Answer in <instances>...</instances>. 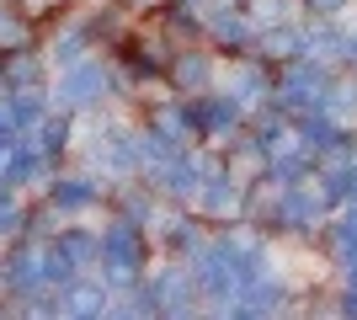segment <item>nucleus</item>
<instances>
[{
    "instance_id": "obj_1",
    "label": "nucleus",
    "mask_w": 357,
    "mask_h": 320,
    "mask_svg": "<svg viewBox=\"0 0 357 320\" xmlns=\"http://www.w3.org/2000/svg\"><path fill=\"white\" fill-rule=\"evenodd\" d=\"M139 267H144V235H139V224H128V219H112V224L102 229V273L112 289H128L139 277Z\"/></svg>"
},
{
    "instance_id": "obj_2",
    "label": "nucleus",
    "mask_w": 357,
    "mask_h": 320,
    "mask_svg": "<svg viewBox=\"0 0 357 320\" xmlns=\"http://www.w3.org/2000/svg\"><path fill=\"white\" fill-rule=\"evenodd\" d=\"M107 91H112V75L102 70V59H75V64H64L59 86H54V102L64 112H86V107H102Z\"/></svg>"
},
{
    "instance_id": "obj_3",
    "label": "nucleus",
    "mask_w": 357,
    "mask_h": 320,
    "mask_svg": "<svg viewBox=\"0 0 357 320\" xmlns=\"http://www.w3.org/2000/svg\"><path fill=\"white\" fill-rule=\"evenodd\" d=\"M0 277H6V289L22 294V299H32V294H54L43 283V245H16L11 257H6V267H0Z\"/></svg>"
},
{
    "instance_id": "obj_4",
    "label": "nucleus",
    "mask_w": 357,
    "mask_h": 320,
    "mask_svg": "<svg viewBox=\"0 0 357 320\" xmlns=\"http://www.w3.org/2000/svg\"><path fill=\"white\" fill-rule=\"evenodd\" d=\"M48 160H54V155L38 150V139H16V144H6V182L11 187L48 182Z\"/></svg>"
},
{
    "instance_id": "obj_5",
    "label": "nucleus",
    "mask_w": 357,
    "mask_h": 320,
    "mask_svg": "<svg viewBox=\"0 0 357 320\" xmlns=\"http://www.w3.org/2000/svg\"><path fill=\"white\" fill-rule=\"evenodd\" d=\"M96 198H102L96 176H59L54 182V213H86L96 208Z\"/></svg>"
},
{
    "instance_id": "obj_6",
    "label": "nucleus",
    "mask_w": 357,
    "mask_h": 320,
    "mask_svg": "<svg viewBox=\"0 0 357 320\" xmlns=\"http://www.w3.org/2000/svg\"><path fill=\"white\" fill-rule=\"evenodd\" d=\"M64 299H59V315H102V310H112V299H107L102 283H64Z\"/></svg>"
},
{
    "instance_id": "obj_7",
    "label": "nucleus",
    "mask_w": 357,
    "mask_h": 320,
    "mask_svg": "<svg viewBox=\"0 0 357 320\" xmlns=\"http://www.w3.org/2000/svg\"><path fill=\"white\" fill-rule=\"evenodd\" d=\"M149 289L160 294V299H155V310H171V315H176V310L192 305V283H187V273H181V267H165L160 277H149Z\"/></svg>"
},
{
    "instance_id": "obj_8",
    "label": "nucleus",
    "mask_w": 357,
    "mask_h": 320,
    "mask_svg": "<svg viewBox=\"0 0 357 320\" xmlns=\"http://www.w3.org/2000/svg\"><path fill=\"white\" fill-rule=\"evenodd\" d=\"M6 86H11V91H32V86H38V80H43V59H38V54H32V48H16L11 54V64H6Z\"/></svg>"
},
{
    "instance_id": "obj_9",
    "label": "nucleus",
    "mask_w": 357,
    "mask_h": 320,
    "mask_svg": "<svg viewBox=\"0 0 357 320\" xmlns=\"http://www.w3.org/2000/svg\"><path fill=\"white\" fill-rule=\"evenodd\" d=\"M32 139H38V150H43V155H59L64 144L75 139V123H70V112H48V118L38 123V134H32Z\"/></svg>"
},
{
    "instance_id": "obj_10",
    "label": "nucleus",
    "mask_w": 357,
    "mask_h": 320,
    "mask_svg": "<svg viewBox=\"0 0 357 320\" xmlns=\"http://www.w3.org/2000/svg\"><path fill=\"white\" fill-rule=\"evenodd\" d=\"M54 241H59L64 251H70V257L80 261V267H91V261H102V235H96V229H59Z\"/></svg>"
},
{
    "instance_id": "obj_11",
    "label": "nucleus",
    "mask_w": 357,
    "mask_h": 320,
    "mask_svg": "<svg viewBox=\"0 0 357 320\" xmlns=\"http://www.w3.org/2000/svg\"><path fill=\"white\" fill-rule=\"evenodd\" d=\"M0 48H6V54H16V48H32V27L16 16L11 0H0Z\"/></svg>"
},
{
    "instance_id": "obj_12",
    "label": "nucleus",
    "mask_w": 357,
    "mask_h": 320,
    "mask_svg": "<svg viewBox=\"0 0 357 320\" xmlns=\"http://www.w3.org/2000/svg\"><path fill=\"white\" fill-rule=\"evenodd\" d=\"M86 32H91L86 22H75V27L59 32V43H54V59H59V70H64V64H75V59H86V43H91Z\"/></svg>"
},
{
    "instance_id": "obj_13",
    "label": "nucleus",
    "mask_w": 357,
    "mask_h": 320,
    "mask_svg": "<svg viewBox=\"0 0 357 320\" xmlns=\"http://www.w3.org/2000/svg\"><path fill=\"white\" fill-rule=\"evenodd\" d=\"M235 182H229V176H224V171H213L208 176V187H203V203H208V213H229L235 208Z\"/></svg>"
},
{
    "instance_id": "obj_14",
    "label": "nucleus",
    "mask_w": 357,
    "mask_h": 320,
    "mask_svg": "<svg viewBox=\"0 0 357 320\" xmlns=\"http://www.w3.org/2000/svg\"><path fill=\"white\" fill-rule=\"evenodd\" d=\"M304 144H314V150H336L342 134L331 128V118H304Z\"/></svg>"
},
{
    "instance_id": "obj_15",
    "label": "nucleus",
    "mask_w": 357,
    "mask_h": 320,
    "mask_svg": "<svg viewBox=\"0 0 357 320\" xmlns=\"http://www.w3.org/2000/svg\"><path fill=\"white\" fill-rule=\"evenodd\" d=\"M203 75H208V64H203V59H181L176 64V86H181V91H203Z\"/></svg>"
},
{
    "instance_id": "obj_16",
    "label": "nucleus",
    "mask_w": 357,
    "mask_h": 320,
    "mask_svg": "<svg viewBox=\"0 0 357 320\" xmlns=\"http://www.w3.org/2000/svg\"><path fill=\"white\" fill-rule=\"evenodd\" d=\"M213 32H219V43H245V22L229 11H213Z\"/></svg>"
},
{
    "instance_id": "obj_17",
    "label": "nucleus",
    "mask_w": 357,
    "mask_h": 320,
    "mask_svg": "<svg viewBox=\"0 0 357 320\" xmlns=\"http://www.w3.org/2000/svg\"><path fill=\"white\" fill-rule=\"evenodd\" d=\"M256 96H261V75H256V70H240L235 75V102H256Z\"/></svg>"
},
{
    "instance_id": "obj_18",
    "label": "nucleus",
    "mask_w": 357,
    "mask_h": 320,
    "mask_svg": "<svg viewBox=\"0 0 357 320\" xmlns=\"http://www.w3.org/2000/svg\"><path fill=\"white\" fill-rule=\"evenodd\" d=\"M123 219H128V224H149V219H155V203H149V198H139V192H134V198L123 203Z\"/></svg>"
},
{
    "instance_id": "obj_19",
    "label": "nucleus",
    "mask_w": 357,
    "mask_h": 320,
    "mask_svg": "<svg viewBox=\"0 0 357 320\" xmlns=\"http://www.w3.org/2000/svg\"><path fill=\"white\" fill-rule=\"evenodd\" d=\"M310 6H320V11H336V6H342V0H310Z\"/></svg>"
},
{
    "instance_id": "obj_20",
    "label": "nucleus",
    "mask_w": 357,
    "mask_h": 320,
    "mask_svg": "<svg viewBox=\"0 0 357 320\" xmlns=\"http://www.w3.org/2000/svg\"><path fill=\"white\" fill-rule=\"evenodd\" d=\"M0 182H6V160H0Z\"/></svg>"
}]
</instances>
